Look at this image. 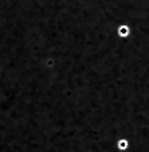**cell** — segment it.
<instances>
[{
	"instance_id": "cell-1",
	"label": "cell",
	"mask_w": 149,
	"mask_h": 152,
	"mask_svg": "<svg viewBox=\"0 0 149 152\" xmlns=\"http://www.w3.org/2000/svg\"><path fill=\"white\" fill-rule=\"evenodd\" d=\"M117 35L120 38H128L130 35V28L128 24H121L117 30Z\"/></svg>"
},
{
	"instance_id": "cell-2",
	"label": "cell",
	"mask_w": 149,
	"mask_h": 152,
	"mask_svg": "<svg viewBox=\"0 0 149 152\" xmlns=\"http://www.w3.org/2000/svg\"><path fill=\"white\" fill-rule=\"evenodd\" d=\"M129 145H130V143L128 139H120V140H117V149L120 152L128 151V149H129Z\"/></svg>"
}]
</instances>
